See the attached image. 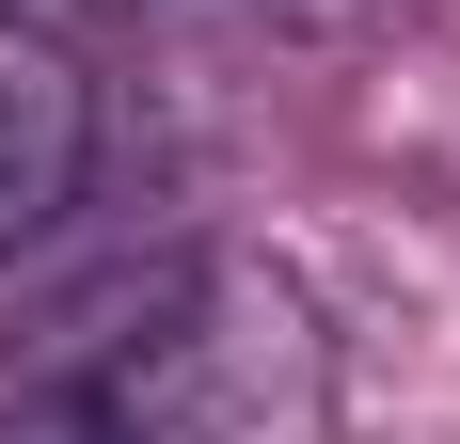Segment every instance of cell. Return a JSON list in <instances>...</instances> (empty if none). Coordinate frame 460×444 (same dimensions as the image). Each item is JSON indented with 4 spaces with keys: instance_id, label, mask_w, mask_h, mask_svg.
Segmentation results:
<instances>
[{
    "instance_id": "1",
    "label": "cell",
    "mask_w": 460,
    "mask_h": 444,
    "mask_svg": "<svg viewBox=\"0 0 460 444\" xmlns=\"http://www.w3.org/2000/svg\"><path fill=\"white\" fill-rule=\"evenodd\" d=\"M0 444H333V333L302 270L175 238L0 350Z\"/></svg>"
},
{
    "instance_id": "2",
    "label": "cell",
    "mask_w": 460,
    "mask_h": 444,
    "mask_svg": "<svg viewBox=\"0 0 460 444\" xmlns=\"http://www.w3.org/2000/svg\"><path fill=\"white\" fill-rule=\"evenodd\" d=\"M95 191V80L64 32H16L0 16V270L64 238V207Z\"/></svg>"
},
{
    "instance_id": "3",
    "label": "cell",
    "mask_w": 460,
    "mask_h": 444,
    "mask_svg": "<svg viewBox=\"0 0 460 444\" xmlns=\"http://www.w3.org/2000/svg\"><path fill=\"white\" fill-rule=\"evenodd\" d=\"M16 32H111V16H143V0H0Z\"/></svg>"
}]
</instances>
